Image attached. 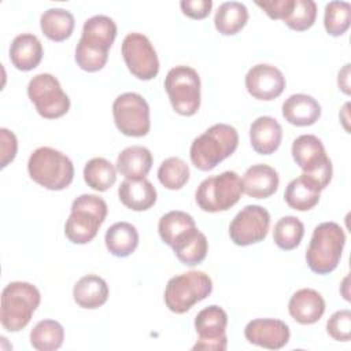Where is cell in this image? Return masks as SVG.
<instances>
[{"label": "cell", "mask_w": 351, "mask_h": 351, "mask_svg": "<svg viewBox=\"0 0 351 351\" xmlns=\"http://www.w3.org/2000/svg\"><path fill=\"white\" fill-rule=\"evenodd\" d=\"M115 37L117 25L110 16L95 15L86 19L75 48V62L78 67L89 73L101 70L107 63L108 49Z\"/></svg>", "instance_id": "1"}, {"label": "cell", "mask_w": 351, "mask_h": 351, "mask_svg": "<svg viewBox=\"0 0 351 351\" xmlns=\"http://www.w3.org/2000/svg\"><path fill=\"white\" fill-rule=\"evenodd\" d=\"M237 145V130L226 123H215L192 141L189 156L196 169L208 171L229 158Z\"/></svg>", "instance_id": "2"}, {"label": "cell", "mask_w": 351, "mask_h": 351, "mask_svg": "<svg viewBox=\"0 0 351 351\" xmlns=\"http://www.w3.org/2000/svg\"><path fill=\"white\" fill-rule=\"evenodd\" d=\"M41 300L40 291L30 282L14 281L1 292L0 322L8 332L23 329L32 319Z\"/></svg>", "instance_id": "3"}, {"label": "cell", "mask_w": 351, "mask_h": 351, "mask_svg": "<svg viewBox=\"0 0 351 351\" xmlns=\"http://www.w3.org/2000/svg\"><path fill=\"white\" fill-rule=\"evenodd\" d=\"M344 244L346 234L339 223H319L315 226L306 251L308 267L317 274H328L333 271L340 262Z\"/></svg>", "instance_id": "4"}, {"label": "cell", "mask_w": 351, "mask_h": 351, "mask_svg": "<svg viewBox=\"0 0 351 351\" xmlns=\"http://www.w3.org/2000/svg\"><path fill=\"white\" fill-rule=\"evenodd\" d=\"M292 158L303 170L304 178L317 191H322L332 180V162L322 141L314 134H302L292 143Z\"/></svg>", "instance_id": "5"}, {"label": "cell", "mask_w": 351, "mask_h": 351, "mask_svg": "<svg viewBox=\"0 0 351 351\" xmlns=\"http://www.w3.org/2000/svg\"><path fill=\"white\" fill-rule=\"evenodd\" d=\"M27 171L34 182L49 191H62L74 178L73 162L51 147H40L32 152Z\"/></svg>", "instance_id": "6"}, {"label": "cell", "mask_w": 351, "mask_h": 351, "mask_svg": "<svg viewBox=\"0 0 351 351\" xmlns=\"http://www.w3.org/2000/svg\"><path fill=\"white\" fill-rule=\"evenodd\" d=\"M107 203L97 195H81L71 204V214L64 225L66 237L74 244L92 241L107 217Z\"/></svg>", "instance_id": "7"}, {"label": "cell", "mask_w": 351, "mask_h": 351, "mask_svg": "<svg viewBox=\"0 0 351 351\" xmlns=\"http://www.w3.org/2000/svg\"><path fill=\"white\" fill-rule=\"evenodd\" d=\"M213 291V281L204 271L191 270L171 277L165 289V303L176 314H184Z\"/></svg>", "instance_id": "8"}, {"label": "cell", "mask_w": 351, "mask_h": 351, "mask_svg": "<svg viewBox=\"0 0 351 351\" xmlns=\"http://www.w3.org/2000/svg\"><path fill=\"white\" fill-rule=\"evenodd\" d=\"M241 193L243 185L237 173L223 171L203 180L196 189L195 199L203 211L219 213L233 207Z\"/></svg>", "instance_id": "9"}, {"label": "cell", "mask_w": 351, "mask_h": 351, "mask_svg": "<svg viewBox=\"0 0 351 351\" xmlns=\"http://www.w3.org/2000/svg\"><path fill=\"white\" fill-rule=\"evenodd\" d=\"M165 89L173 110L184 117H191L200 107V77L189 66H176L165 78Z\"/></svg>", "instance_id": "10"}, {"label": "cell", "mask_w": 351, "mask_h": 351, "mask_svg": "<svg viewBox=\"0 0 351 351\" xmlns=\"http://www.w3.org/2000/svg\"><path fill=\"white\" fill-rule=\"evenodd\" d=\"M27 96L37 112L47 119L63 117L70 108V99L56 77L48 73L34 75L27 85Z\"/></svg>", "instance_id": "11"}, {"label": "cell", "mask_w": 351, "mask_h": 351, "mask_svg": "<svg viewBox=\"0 0 351 351\" xmlns=\"http://www.w3.org/2000/svg\"><path fill=\"white\" fill-rule=\"evenodd\" d=\"M114 122L118 130L130 137H143L149 132V106L134 92L119 95L112 104Z\"/></svg>", "instance_id": "12"}, {"label": "cell", "mask_w": 351, "mask_h": 351, "mask_svg": "<svg viewBox=\"0 0 351 351\" xmlns=\"http://www.w3.org/2000/svg\"><path fill=\"white\" fill-rule=\"evenodd\" d=\"M121 52L129 71L138 80L148 81L158 75L159 59L147 36L129 33L122 41Z\"/></svg>", "instance_id": "13"}, {"label": "cell", "mask_w": 351, "mask_h": 351, "mask_svg": "<svg viewBox=\"0 0 351 351\" xmlns=\"http://www.w3.org/2000/svg\"><path fill=\"white\" fill-rule=\"evenodd\" d=\"M228 314L217 304L200 310L195 318L197 341L192 350L225 351L228 347L226 337Z\"/></svg>", "instance_id": "14"}, {"label": "cell", "mask_w": 351, "mask_h": 351, "mask_svg": "<svg viewBox=\"0 0 351 351\" xmlns=\"http://www.w3.org/2000/svg\"><path fill=\"white\" fill-rule=\"evenodd\" d=\"M270 214L256 204L245 206L229 225V236L236 245H251L262 241L269 232Z\"/></svg>", "instance_id": "15"}, {"label": "cell", "mask_w": 351, "mask_h": 351, "mask_svg": "<svg viewBox=\"0 0 351 351\" xmlns=\"http://www.w3.org/2000/svg\"><path fill=\"white\" fill-rule=\"evenodd\" d=\"M245 88L254 99L269 101L284 92L285 77L276 66L259 63L248 70Z\"/></svg>", "instance_id": "16"}, {"label": "cell", "mask_w": 351, "mask_h": 351, "mask_svg": "<svg viewBox=\"0 0 351 351\" xmlns=\"http://www.w3.org/2000/svg\"><path fill=\"white\" fill-rule=\"evenodd\" d=\"M245 339L258 347L267 350H280L289 341V328L281 319L258 318L247 324L244 329Z\"/></svg>", "instance_id": "17"}, {"label": "cell", "mask_w": 351, "mask_h": 351, "mask_svg": "<svg viewBox=\"0 0 351 351\" xmlns=\"http://www.w3.org/2000/svg\"><path fill=\"white\" fill-rule=\"evenodd\" d=\"M289 315L302 325L315 324L325 313V300L319 292L311 288L296 291L288 303Z\"/></svg>", "instance_id": "18"}, {"label": "cell", "mask_w": 351, "mask_h": 351, "mask_svg": "<svg viewBox=\"0 0 351 351\" xmlns=\"http://www.w3.org/2000/svg\"><path fill=\"white\" fill-rule=\"evenodd\" d=\"M278 184V173L265 163L248 167L241 180L243 192L255 199H266L271 196L277 191Z\"/></svg>", "instance_id": "19"}, {"label": "cell", "mask_w": 351, "mask_h": 351, "mask_svg": "<svg viewBox=\"0 0 351 351\" xmlns=\"http://www.w3.org/2000/svg\"><path fill=\"white\" fill-rule=\"evenodd\" d=\"M282 138L281 125L273 117H259L250 126V141L259 155H270L278 149Z\"/></svg>", "instance_id": "20"}, {"label": "cell", "mask_w": 351, "mask_h": 351, "mask_svg": "<svg viewBox=\"0 0 351 351\" xmlns=\"http://www.w3.org/2000/svg\"><path fill=\"white\" fill-rule=\"evenodd\" d=\"M43 59L41 41L32 33H22L16 36L10 45V60L22 71L36 69Z\"/></svg>", "instance_id": "21"}, {"label": "cell", "mask_w": 351, "mask_h": 351, "mask_svg": "<svg viewBox=\"0 0 351 351\" xmlns=\"http://www.w3.org/2000/svg\"><path fill=\"white\" fill-rule=\"evenodd\" d=\"M282 117L291 125L310 126L321 117V106L313 96L304 93L291 95L282 103Z\"/></svg>", "instance_id": "22"}, {"label": "cell", "mask_w": 351, "mask_h": 351, "mask_svg": "<svg viewBox=\"0 0 351 351\" xmlns=\"http://www.w3.org/2000/svg\"><path fill=\"white\" fill-rule=\"evenodd\" d=\"M121 203L133 211H145L156 202V189L147 180H125L118 188Z\"/></svg>", "instance_id": "23"}, {"label": "cell", "mask_w": 351, "mask_h": 351, "mask_svg": "<svg viewBox=\"0 0 351 351\" xmlns=\"http://www.w3.org/2000/svg\"><path fill=\"white\" fill-rule=\"evenodd\" d=\"M152 167V154L141 145L126 147L117 158V170L126 180H141Z\"/></svg>", "instance_id": "24"}, {"label": "cell", "mask_w": 351, "mask_h": 351, "mask_svg": "<svg viewBox=\"0 0 351 351\" xmlns=\"http://www.w3.org/2000/svg\"><path fill=\"white\" fill-rule=\"evenodd\" d=\"M73 298L82 308H99L108 299V285L101 277L96 274H86L75 282L73 288Z\"/></svg>", "instance_id": "25"}, {"label": "cell", "mask_w": 351, "mask_h": 351, "mask_svg": "<svg viewBox=\"0 0 351 351\" xmlns=\"http://www.w3.org/2000/svg\"><path fill=\"white\" fill-rule=\"evenodd\" d=\"M104 241L111 255L126 258L132 255L138 245V232L129 222H117L107 229Z\"/></svg>", "instance_id": "26"}, {"label": "cell", "mask_w": 351, "mask_h": 351, "mask_svg": "<svg viewBox=\"0 0 351 351\" xmlns=\"http://www.w3.org/2000/svg\"><path fill=\"white\" fill-rule=\"evenodd\" d=\"M171 248L181 263L195 266L204 261L208 251V241L207 237L195 228L184 234Z\"/></svg>", "instance_id": "27"}, {"label": "cell", "mask_w": 351, "mask_h": 351, "mask_svg": "<svg viewBox=\"0 0 351 351\" xmlns=\"http://www.w3.org/2000/svg\"><path fill=\"white\" fill-rule=\"evenodd\" d=\"M74 16L64 8H48L40 18L44 36L52 41H64L74 30Z\"/></svg>", "instance_id": "28"}, {"label": "cell", "mask_w": 351, "mask_h": 351, "mask_svg": "<svg viewBox=\"0 0 351 351\" xmlns=\"http://www.w3.org/2000/svg\"><path fill=\"white\" fill-rule=\"evenodd\" d=\"M248 21V10L240 1L222 3L214 18L215 29L223 36H233L239 33Z\"/></svg>", "instance_id": "29"}, {"label": "cell", "mask_w": 351, "mask_h": 351, "mask_svg": "<svg viewBox=\"0 0 351 351\" xmlns=\"http://www.w3.org/2000/svg\"><path fill=\"white\" fill-rule=\"evenodd\" d=\"M195 219L180 210H173L160 217L158 223V232L162 241L173 247L184 234L195 229Z\"/></svg>", "instance_id": "30"}, {"label": "cell", "mask_w": 351, "mask_h": 351, "mask_svg": "<svg viewBox=\"0 0 351 351\" xmlns=\"http://www.w3.org/2000/svg\"><path fill=\"white\" fill-rule=\"evenodd\" d=\"M64 339L63 326L55 319H43L30 332V344L37 351H55Z\"/></svg>", "instance_id": "31"}, {"label": "cell", "mask_w": 351, "mask_h": 351, "mask_svg": "<svg viewBox=\"0 0 351 351\" xmlns=\"http://www.w3.org/2000/svg\"><path fill=\"white\" fill-rule=\"evenodd\" d=\"M84 180L95 191L104 192L117 181V170L114 165L104 158H93L84 167Z\"/></svg>", "instance_id": "32"}, {"label": "cell", "mask_w": 351, "mask_h": 351, "mask_svg": "<svg viewBox=\"0 0 351 351\" xmlns=\"http://www.w3.org/2000/svg\"><path fill=\"white\" fill-rule=\"evenodd\" d=\"M284 199L291 208L298 211H307L318 204L319 191L311 186L304 178L298 177L287 185Z\"/></svg>", "instance_id": "33"}, {"label": "cell", "mask_w": 351, "mask_h": 351, "mask_svg": "<svg viewBox=\"0 0 351 351\" xmlns=\"http://www.w3.org/2000/svg\"><path fill=\"white\" fill-rule=\"evenodd\" d=\"M303 234H304L303 222L296 217L287 215L280 218L274 225L273 240L278 248L291 251L300 244Z\"/></svg>", "instance_id": "34"}, {"label": "cell", "mask_w": 351, "mask_h": 351, "mask_svg": "<svg viewBox=\"0 0 351 351\" xmlns=\"http://www.w3.org/2000/svg\"><path fill=\"white\" fill-rule=\"evenodd\" d=\"M158 178L167 189H181L189 180V167L181 158H167L158 169Z\"/></svg>", "instance_id": "35"}, {"label": "cell", "mask_w": 351, "mask_h": 351, "mask_svg": "<svg viewBox=\"0 0 351 351\" xmlns=\"http://www.w3.org/2000/svg\"><path fill=\"white\" fill-rule=\"evenodd\" d=\"M351 22V5L348 1H329L325 5L324 25L325 30L333 36H343Z\"/></svg>", "instance_id": "36"}, {"label": "cell", "mask_w": 351, "mask_h": 351, "mask_svg": "<svg viewBox=\"0 0 351 351\" xmlns=\"http://www.w3.org/2000/svg\"><path fill=\"white\" fill-rule=\"evenodd\" d=\"M317 18V4L313 0H293L292 11L282 19L285 25L296 32L310 29Z\"/></svg>", "instance_id": "37"}, {"label": "cell", "mask_w": 351, "mask_h": 351, "mask_svg": "<svg viewBox=\"0 0 351 351\" xmlns=\"http://www.w3.org/2000/svg\"><path fill=\"white\" fill-rule=\"evenodd\" d=\"M326 332L337 341H348L351 339V311L346 308L333 313L326 322Z\"/></svg>", "instance_id": "38"}, {"label": "cell", "mask_w": 351, "mask_h": 351, "mask_svg": "<svg viewBox=\"0 0 351 351\" xmlns=\"http://www.w3.org/2000/svg\"><path fill=\"white\" fill-rule=\"evenodd\" d=\"M271 19H284L293 7V0H269V1H255Z\"/></svg>", "instance_id": "39"}, {"label": "cell", "mask_w": 351, "mask_h": 351, "mask_svg": "<svg viewBox=\"0 0 351 351\" xmlns=\"http://www.w3.org/2000/svg\"><path fill=\"white\" fill-rule=\"evenodd\" d=\"M182 12L192 19H204L208 16L213 1L211 0H182L180 3Z\"/></svg>", "instance_id": "40"}, {"label": "cell", "mask_w": 351, "mask_h": 351, "mask_svg": "<svg viewBox=\"0 0 351 351\" xmlns=\"http://www.w3.org/2000/svg\"><path fill=\"white\" fill-rule=\"evenodd\" d=\"M0 137H1V167H5L15 158L18 143H16L15 134L5 128L0 129Z\"/></svg>", "instance_id": "41"}, {"label": "cell", "mask_w": 351, "mask_h": 351, "mask_svg": "<svg viewBox=\"0 0 351 351\" xmlns=\"http://www.w3.org/2000/svg\"><path fill=\"white\" fill-rule=\"evenodd\" d=\"M348 75H350V64H346V66L343 67V70H340V71H339V78H337L339 86H340V89H341L346 95H350Z\"/></svg>", "instance_id": "42"}]
</instances>
